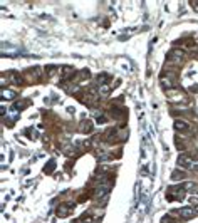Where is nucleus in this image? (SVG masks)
<instances>
[{
  "mask_svg": "<svg viewBox=\"0 0 198 223\" xmlns=\"http://www.w3.org/2000/svg\"><path fill=\"white\" fill-rule=\"evenodd\" d=\"M109 76H108V74H101V76H99L98 77V82L99 84H106V82H109Z\"/></svg>",
  "mask_w": 198,
  "mask_h": 223,
  "instance_id": "nucleus-8",
  "label": "nucleus"
},
{
  "mask_svg": "<svg viewBox=\"0 0 198 223\" xmlns=\"http://www.w3.org/2000/svg\"><path fill=\"white\" fill-rule=\"evenodd\" d=\"M54 166H56V161H51V163L46 166V173H52L54 171Z\"/></svg>",
  "mask_w": 198,
  "mask_h": 223,
  "instance_id": "nucleus-11",
  "label": "nucleus"
},
{
  "mask_svg": "<svg viewBox=\"0 0 198 223\" xmlns=\"http://www.w3.org/2000/svg\"><path fill=\"white\" fill-rule=\"evenodd\" d=\"M56 71H57V67H56V66H47V67H46V72L49 74V76H54V74H56Z\"/></svg>",
  "mask_w": 198,
  "mask_h": 223,
  "instance_id": "nucleus-9",
  "label": "nucleus"
},
{
  "mask_svg": "<svg viewBox=\"0 0 198 223\" xmlns=\"http://www.w3.org/2000/svg\"><path fill=\"white\" fill-rule=\"evenodd\" d=\"M185 176L181 171H173V175H171V180H181V178Z\"/></svg>",
  "mask_w": 198,
  "mask_h": 223,
  "instance_id": "nucleus-10",
  "label": "nucleus"
},
{
  "mask_svg": "<svg viewBox=\"0 0 198 223\" xmlns=\"http://www.w3.org/2000/svg\"><path fill=\"white\" fill-rule=\"evenodd\" d=\"M2 97L12 99V97H15V92H14V91H7V89H2Z\"/></svg>",
  "mask_w": 198,
  "mask_h": 223,
  "instance_id": "nucleus-7",
  "label": "nucleus"
},
{
  "mask_svg": "<svg viewBox=\"0 0 198 223\" xmlns=\"http://www.w3.org/2000/svg\"><path fill=\"white\" fill-rule=\"evenodd\" d=\"M98 123H99V124H103V123H106V118H98Z\"/></svg>",
  "mask_w": 198,
  "mask_h": 223,
  "instance_id": "nucleus-12",
  "label": "nucleus"
},
{
  "mask_svg": "<svg viewBox=\"0 0 198 223\" xmlns=\"http://www.w3.org/2000/svg\"><path fill=\"white\" fill-rule=\"evenodd\" d=\"M79 129H81V133H91L92 131V123L89 119H84L81 124H79Z\"/></svg>",
  "mask_w": 198,
  "mask_h": 223,
  "instance_id": "nucleus-4",
  "label": "nucleus"
},
{
  "mask_svg": "<svg viewBox=\"0 0 198 223\" xmlns=\"http://www.w3.org/2000/svg\"><path fill=\"white\" fill-rule=\"evenodd\" d=\"M180 215H181L183 220H190V218L197 217V210H195V208H191V206H185V208H181V210H180Z\"/></svg>",
  "mask_w": 198,
  "mask_h": 223,
  "instance_id": "nucleus-2",
  "label": "nucleus"
},
{
  "mask_svg": "<svg viewBox=\"0 0 198 223\" xmlns=\"http://www.w3.org/2000/svg\"><path fill=\"white\" fill-rule=\"evenodd\" d=\"M69 208H74V203H69V205H64V206H59L57 210V217H67L71 210Z\"/></svg>",
  "mask_w": 198,
  "mask_h": 223,
  "instance_id": "nucleus-3",
  "label": "nucleus"
},
{
  "mask_svg": "<svg viewBox=\"0 0 198 223\" xmlns=\"http://www.w3.org/2000/svg\"><path fill=\"white\" fill-rule=\"evenodd\" d=\"M170 57L173 59V61H176V62H180L183 59V52L181 51H173L171 54H170Z\"/></svg>",
  "mask_w": 198,
  "mask_h": 223,
  "instance_id": "nucleus-6",
  "label": "nucleus"
},
{
  "mask_svg": "<svg viewBox=\"0 0 198 223\" xmlns=\"http://www.w3.org/2000/svg\"><path fill=\"white\" fill-rule=\"evenodd\" d=\"M175 129H178V131H190V124H188L186 121H175Z\"/></svg>",
  "mask_w": 198,
  "mask_h": 223,
  "instance_id": "nucleus-5",
  "label": "nucleus"
},
{
  "mask_svg": "<svg viewBox=\"0 0 198 223\" xmlns=\"http://www.w3.org/2000/svg\"><path fill=\"white\" fill-rule=\"evenodd\" d=\"M195 170H198V165H195Z\"/></svg>",
  "mask_w": 198,
  "mask_h": 223,
  "instance_id": "nucleus-13",
  "label": "nucleus"
},
{
  "mask_svg": "<svg viewBox=\"0 0 198 223\" xmlns=\"http://www.w3.org/2000/svg\"><path fill=\"white\" fill-rule=\"evenodd\" d=\"M178 165L180 166H183V168H195V161L190 158V156H186V154H180L178 156Z\"/></svg>",
  "mask_w": 198,
  "mask_h": 223,
  "instance_id": "nucleus-1",
  "label": "nucleus"
}]
</instances>
